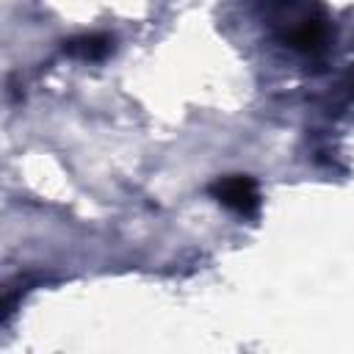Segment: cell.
<instances>
[{
  "label": "cell",
  "mask_w": 354,
  "mask_h": 354,
  "mask_svg": "<svg viewBox=\"0 0 354 354\" xmlns=\"http://www.w3.org/2000/svg\"><path fill=\"white\" fill-rule=\"evenodd\" d=\"M111 47H113L111 36H105V33H86V36L64 41V53H69L75 58H86V61H97V58L108 55Z\"/></svg>",
  "instance_id": "2"
},
{
  "label": "cell",
  "mask_w": 354,
  "mask_h": 354,
  "mask_svg": "<svg viewBox=\"0 0 354 354\" xmlns=\"http://www.w3.org/2000/svg\"><path fill=\"white\" fill-rule=\"evenodd\" d=\"M210 194L238 216H252L260 207L257 183L249 174H227L210 185Z\"/></svg>",
  "instance_id": "1"
}]
</instances>
